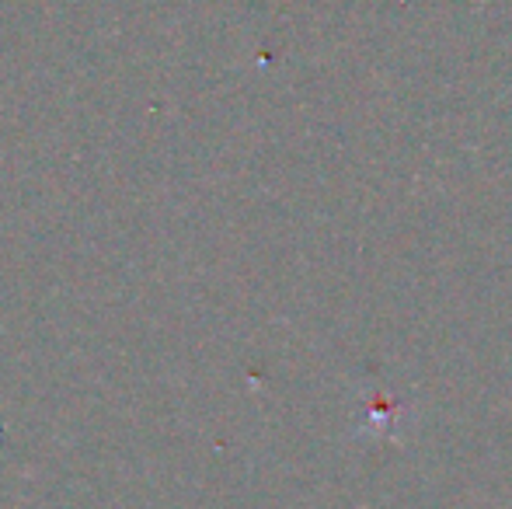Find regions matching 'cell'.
<instances>
[{
  "label": "cell",
  "instance_id": "obj_1",
  "mask_svg": "<svg viewBox=\"0 0 512 509\" xmlns=\"http://www.w3.org/2000/svg\"><path fill=\"white\" fill-rule=\"evenodd\" d=\"M363 433L373 436V440H384V436H398V426L408 422V405L398 398H384L380 391L363 394Z\"/></svg>",
  "mask_w": 512,
  "mask_h": 509
}]
</instances>
